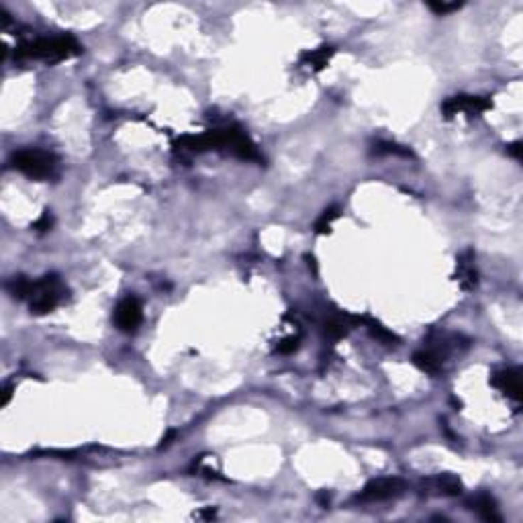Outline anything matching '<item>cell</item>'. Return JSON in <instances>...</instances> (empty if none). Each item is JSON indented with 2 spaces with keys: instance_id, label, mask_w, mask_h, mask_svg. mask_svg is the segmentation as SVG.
Returning <instances> with one entry per match:
<instances>
[{
  "instance_id": "2",
  "label": "cell",
  "mask_w": 523,
  "mask_h": 523,
  "mask_svg": "<svg viewBox=\"0 0 523 523\" xmlns=\"http://www.w3.org/2000/svg\"><path fill=\"white\" fill-rule=\"evenodd\" d=\"M11 166L31 180H51L60 172V160L43 149H18L11 156Z\"/></svg>"
},
{
  "instance_id": "16",
  "label": "cell",
  "mask_w": 523,
  "mask_h": 523,
  "mask_svg": "<svg viewBox=\"0 0 523 523\" xmlns=\"http://www.w3.org/2000/svg\"><path fill=\"white\" fill-rule=\"evenodd\" d=\"M374 153H378V156H403V158L413 156L409 147L397 146V144H391V141H376Z\"/></svg>"
},
{
  "instance_id": "6",
  "label": "cell",
  "mask_w": 523,
  "mask_h": 523,
  "mask_svg": "<svg viewBox=\"0 0 523 523\" xmlns=\"http://www.w3.org/2000/svg\"><path fill=\"white\" fill-rule=\"evenodd\" d=\"M114 325L119 327L121 331L125 333H133L137 331V327L141 325L144 321V307H141V301L137 296H125L113 313Z\"/></svg>"
},
{
  "instance_id": "22",
  "label": "cell",
  "mask_w": 523,
  "mask_h": 523,
  "mask_svg": "<svg viewBox=\"0 0 523 523\" xmlns=\"http://www.w3.org/2000/svg\"><path fill=\"white\" fill-rule=\"evenodd\" d=\"M176 436H178V433H176L174 429H170V431H168V433H166V436L162 438V443H160V448H168V446L172 443V440H174Z\"/></svg>"
},
{
  "instance_id": "17",
  "label": "cell",
  "mask_w": 523,
  "mask_h": 523,
  "mask_svg": "<svg viewBox=\"0 0 523 523\" xmlns=\"http://www.w3.org/2000/svg\"><path fill=\"white\" fill-rule=\"evenodd\" d=\"M462 4L464 2H443V0H431V2H427V6H429V11L431 13H436L438 16H443V15H450V13H454L458 9H462Z\"/></svg>"
},
{
  "instance_id": "4",
  "label": "cell",
  "mask_w": 523,
  "mask_h": 523,
  "mask_svg": "<svg viewBox=\"0 0 523 523\" xmlns=\"http://www.w3.org/2000/svg\"><path fill=\"white\" fill-rule=\"evenodd\" d=\"M403 490H405V480L399 476L374 478L360 490L356 501H360V503H382V501L397 499L399 495H403Z\"/></svg>"
},
{
  "instance_id": "7",
  "label": "cell",
  "mask_w": 523,
  "mask_h": 523,
  "mask_svg": "<svg viewBox=\"0 0 523 523\" xmlns=\"http://www.w3.org/2000/svg\"><path fill=\"white\" fill-rule=\"evenodd\" d=\"M490 384L495 389H499L507 399H511L519 407V403H522V372L517 368H505V370L495 372L490 378Z\"/></svg>"
},
{
  "instance_id": "8",
  "label": "cell",
  "mask_w": 523,
  "mask_h": 523,
  "mask_svg": "<svg viewBox=\"0 0 523 523\" xmlns=\"http://www.w3.org/2000/svg\"><path fill=\"white\" fill-rule=\"evenodd\" d=\"M456 282L460 284L462 291H473L478 284V274H476V266H474V252L466 249L456 258Z\"/></svg>"
},
{
  "instance_id": "12",
  "label": "cell",
  "mask_w": 523,
  "mask_h": 523,
  "mask_svg": "<svg viewBox=\"0 0 523 523\" xmlns=\"http://www.w3.org/2000/svg\"><path fill=\"white\" fill-rule=\"evenodd\" d=\"M333 53H335V49L331 45H321V48L311 49V51H305L301 55V65L311 70V72H321V70H325V65L333 58Z\"/></svg>"
},
{
  "instance_id": "18",
  "label": "cell",
  "mask_w": 523,
  "mask_h": 523,
  "mask_svg": "<svg viewBox=\"0 0 523 523\" xmlns=\"http://www.w3.org/2000/svg\"><path fill=\"white\" fill-rule=\"evenodd\" d=\"M298 347H301V335H289V338L278 342L276 352L282 356H289V354H294Z\"/></svg>"
},
{
  "instance_id": "9",
  "label": "cell",
  "mask_w": 523,
  "mask_h": 523,
  "mask_svg": "<svg viewBox=\"0 0 523 523\" xmlns=\"http://www.w3.org/2000/svg\"><path fill=\"white\" fill-rule=\"evenodd\" d=\"M425 487L431 490L433 495H441V497H456L462 492V482L460 478L450 473L438 474L433 478L425 480Z\"/></svg>"
},
{
  "instance_id": "1",
  "label": "cell",
  "mask_w": 523,
  "mask_h": 523,
  "mask_svg": "<svg viewBox=\"0 0 523 523\" xmlns=\"http://www.w3.org/2000/svg\"><path fill=\"white\" fill-rule=\"evenodd\" d=\"M80 43L72 35H55V37H39L25 41L15 49V60H39L45 64H58L70 58L80 55Z\"/></svg>"
},
{
  "instance_id": "10",
  "label": "cell",
  "mask_w": 523,
  "mask_h": 523,
  "mask_svg": "<svg viewBox=\"0 0 523 523\" xmlns=\"http://www.w3.org/2000/svg\"><path fill=\"white\" fill-rule=\"evenodd\" d=\"M470 509H473L474 513L480 517V519H485V522H490V523H499L503 522V517H501V513H499V507H497V501L490 497L489 492H478L476 497L470 499Z\"/></svg>"
},
{
  "instance_id": "11",
  "label": "cell",
  "mask_w": 523,
  "mask_h": 523,
  "mask_svg": "<svg viewBox=\"0 0 523 523\" xmlns=\"http://www.w3.org/2000/svg\"><path fill=\"white\" fill-rule=\"evenodd\" d=\"M443 362H446V358H441L438 352H433V350H429V347H424V350H419V352L413 354V364H415L421 372H425V374L431 376L440 374Z\"/></svg>"
},
{
  "instance_id": "5",
  "label": "cell",
  "mask_w": 523,
  "mask_h": 523,
  "mask_svg": "<svg viewBox=\"0 0 523 523\" xmlns=\"http://www.w3.org/2000/svg\"><path fill=\"white\" fill-rule=\"evenodd\" d=\"M492 109V100L487 97H473V95H458L450 97L441 104V114L446 119H452L456 114H468V117H478Z\"/></svg>"
},
{
  "instance_id": "13",
  "label": "cell",
  "mask_w": 523,
  "mask_h": 523,
  "mask_svg": "<svg viewBox=\"0 0 523 523\" xmlns=\"http://www.w3.org/2000/svg\"><path fill=\"white\" fill-rule=\"evenodd\" d=\"M362 325H366L368 333L374 338L376 342L384 343V345H389V347H392V345H399V343H401L399 335H394L391 329H387V327L382 325L380 321H376V319H372V317H362Z\"/></svg>"
},
{
  "instance_id": "15",
  "label": "cell",
  "mask_w": 523,
  "mask_h": 523,
  "mask_svg": "<svg viewBox=\"0 0 523 523\" xmlns=\"http://www.w3.org/2000/svg\"><path fill=\"white\" fill-rule=\"evenodd\" d=\"M340 212H342V209H340L338 205L327 207L325 211L321 212V217L315 221V233H317V235H325V233H329V231H331V225H333V221L340 219Z\"/></svg>"
},
{
  "instance_id": "23",
  "label": "cell",
  "mask_w": 523,
  "mask_h": 523,
  "mask_svg": "<svg viewBox=\"0 0 523 523\" xmlns=\"http://www.w3.org/2000/svg\"><path fill=\"white\" fill-rule=\"evenodd\" d=\"M198 517H215V509H207V511H203V513H198Z\"/></svg>"
},
{
  "instance_id": "3",
  "label": "cell",
  "mask_w": 523,
  "mask_h": 523,
  "mask_svg": "<svg viewBox=\"0 0 523 523\" xmlns=\"http://www.w3.org/2000/svg\"><path fill=\"white\" fill-rule=\"evenodd\" d=\"M65 298H68V286L62 282V278L58 274H45L33 282L27 303L33 315H48L55 307H60Z\"/></svg>"
},
{
  "instance_id": "21",
  "label": "cell",
  "mask_w": 523,
  "mask_h": 523,
  "mask_svg": "<svg viewBox=\"0 0 523 523\" xmlns=\"http://www.w3.org/2000/svg\"><path fill=\"white\" fill-rule=\"evenodd\" d=\"M11 394H13V384H4V389H2V401H0V405H2V407H4V405H9Z\"/></svg>"
},
{
  "instance_id": "19",
  "label": "cell",
  "mask_w": 523,
  "mask_h": 523,
  "mask_svg": "<svg viewBox=\"0 0 523 523\" xmlns=\"http://www.w3.org/2000/svg\"><path fill=\"white\" fill-rule=\"evenodd\" d=\"M51 225H53V217H51V212L45 211L37 221H35V223H33V229L39 231V233H43V231H49Z\"/></svg>"
},
{
  "instance_id": "20",
  "label": "cell",
  "mask_w": 523,
  "mask_h": 523,
  "mask_svg": "<svg viewBox=\"0 0 523 523\" xmlns=\"http://www.w3.org/2000/svg\"><path fill=\"white\" fill-rule=\"evenodd\" d=\"M507 153L515 160H522V141H513L507 146Z\"/></svg>"
},
{
  "instance_id": "14",
  "label": "cell",
  "mask_w": 523,
  "mask_h": 523,
  "mask_svg": "<svg viewBox=\"0 0 523 523\" xmlns=\"http://www.w3.org/2000/svg\"><path fill=\"white\" fill-rule=\"evenodd\" d=\"M31 286L33 280H29L27 276H13L6 282V291L16 301H27V296L31 293Z\"/></svg>"
}]
</instances>
